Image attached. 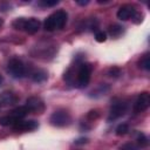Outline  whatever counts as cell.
<instances>
[{
    "label": "cell",
    "mask_w": 150,
    "mask_h": 150,
    "mask_svg": "<svg viewBox=\"0 0 150 150\" xmlns=\"http://www.w3.org/2000/svg\"><path fill=\"white\" fill-rule=\"evenodd\" d=\"M67 19H68V14L64 11H62V9L56 11L46 18V20L43 22V28L49 32H53L56 29H62L67 22Z\"/></svg>",
    "instance_id": "obj_1"
},
{
    "label": "cell",
    "mask_w": 150,
    "mask_h": 150,
    "mask_svg": "<svg viewBox=\"0 0 150 150\" xmlns=\"http://www.w3.org/2000/svg\"><path fill=\"white\" fill-rule=\"evenodd\" d=\"M75 67V66H74ZM93 66L87 62H81L75 67V87L84 88L90 81Z\"/></svg>",
    "instance_id": "obj_2"
},
{
    "label": "cell",
    "mask_w": 150,
    "mask_h": 150,
    "mask_svg": "<svg viewBox=\"0 0 150 150\" xmlns=\"http://www.w3.org/2000/svg\"><path fill=\"white\" fill-rule=\"evenodd\" d=\"M40 21L35 18H18L12 22L13 28L16 30H25L28 34H34L40 29Z\"/></svg>",
    "instance_id": "obj_3"
},
{
    "label": "cell",
    "mask_w": 150,
    "mask_h": 150,
    "mask_svg": "<svg viewBox=\"0 0 150 150\" xmlns=\"http://www.w3.org/2000/svg\"><path fill=\"white\" fill-rule=\"evenodd\" d=\"M70 121H71V117H70L69 112L64 109L55 110L49 117L50 124L54 125V127H60V128L70 124Z\"/></svg>",
    "instance_id": "obj_4"
},
{
    "label": "cell",
    "mask_w": 150,
    "mask_h": 150,
    "mask_svg": "<svg viewBox=\"0 0 150 150\" xmlns=\"http://www.w3.org/2000/svg\"><path fill=\"white\" fill-rule=\"evenodd\" d=\"M7 71L14 79H21L26 75V67L21 60L12 59L7 64Z\"/></svg>",
    "instance_id": "obj_5"
},
{
    "label": "cell",
    "mask_w": 150,
    "mask_h": 150,
    "mask_svg": "<svg viewBox=\"0 0 150 150\" xmlns=\"http://www.w3.org/2000/svg\"><path fill=\"white\" fill-rule=\"evenodd\" d=\"M25 107L28 109L29 112H33V114H41V112H43V110H45V103H43V101H42L40 97H38V96L28 97L27 101H26Z\"/></svg>",
    "instance_id": "obj_6"
},
{
    "label": "cell",
    "mask_w": 150,
    "mask_h": 150,
    "mask_svg": "<svg viewBox=\"0 0 150 150\" xmlns=\"http://www.w3.org/2000/svg\"><path fill=\"white\" fill-rule=\"evenodd\" d=\"M127 111V103H124L123 101H115L111 104L110 111H109V116H108V121H114L117 120L118 117L123 116Z\"/></svg>",
    "instance_id": "obj_7"
},
{
    "label": "cell",
    "mask_w": 150,
    "mask_h": 150,
    "mask_svg": "<svg viewBox=\"0 0 150 150\" xmlns=\"http://www.w3.org/2000/svg\"><path fill=\"white\" fill-rule=\"evenodd\" d=\"M150 105V95L149 93H141L135 103H134V111L135 112H142L144 110H146Z\"/></svg>",
    "instance_id": "obj_8"
},
{
    "label": "cell",
    "mask_w": 150,
    "mask_h": 150,
    "mask_svg": "<svg viewBox=\"0 0 150 150\" xmlns=\"http://www.w3.org/2000/svg\"><path fill=\"white\" fill-rule=\"evenodd\" d=\"M38 128H39V123L34 120H28V121L20 120L13 125V129L15 131H33Z\"/></svg>",
    "instance_id": "obj_9"
},
{
    "label": "cell",
    "mask_w": 150,
    "mask_h": 150,
    "mask_svg": "<svg viewBox=\"0 0 150 150\" xmlns=\"http://www.w3.org/2000/svg\"><path fill=\"white\" fill-rule=\"evenodd\" d=\"M18 101H19V96L13 91H4L0 94V107L1 108L14 105L15 103H18Z\"/></svg>",
    "instance_id": "obj_10"
},
{
    "label": "cell",
    "mask_w": 150,
    "mask_h": 150,
    "mask_svg": "<svg viewBox=\"0 0 150 150\" xmlns=\"http://www.w3.org/2000/svg\"><path fill=\"white\" fill-rule=\"evenodd\" d=\"M135 13H136V9H135L134 6H131V5H123L117 11V18L120 20H122V21H125V20H129L130 18H132Z\"/></svg>",
    "instance_id": "obj_11"
},
{
    "label": "cell",
    "mask_w": 150,
    "mask_h": 150,
    "mask_svg": "<svg viewBox=\"0 0 150 150\" xmlns=\"http://www.w3.org/2000/svg\"><path fill=\"white\" fill-rule=\"evenodd\" d=\"M30 76H32V80H33L34 82L41 83V82H43V81L47 80L48 73H47L46 70H43V69H35V70L30 74Z\"/></svg>",
    "instance_id": "obj_12"
},
{
    "label": "cell",
    "mask_w": 150,
    "mask_h": 150,
    "mask_svg": "<svg viewBox=\"0 0 150 150\" xmlns=\"http://www.w3.org/2000/svg\"><path fill=\"white\" fill-rule=\"evenodd\" d=\"M18 121H20L16 116H14L12 112L9 114V115H6V116H2V117H0V125H2V127H8V125H14Z\"/></svg>",
    "instance_id": "obj_13"
},
{
    "label": "cell",
    "mask_w": 150,
    "mask_h": 150,
    "mask_svg": "<svg viewBox=\"0 0 150 150\" xmlns=\"http://www.w3.org/2000/svg\"><path fill=\"white\" fill-rule=\"evenodd\" d=\"M123 28H124V27H122L121 25L114 23V25H110V26H109L108 32H109L110 36H112V38H118V36L124 32V29H123Z\"/></svg>",
    "instance_id": "obj_14"
},
{
    "label": "cell",
    "mask_w": 150,
    "mask_h": 150,
    "mask_svg": "<svg viewBox=\"0 0 150 150\" xmlns=\"http://www.w3.org/2000/svg\"><path fill=\"white\" fill-rule=\"evenodd\" d=\"M136 141H137V145H138L139 148H144V146H146L148 143H149L148 137H146L143 132H141V131H137V132H136Z\"/></svg>",
    "instance_id": "obj_15"
},
{
    "label": "cell",
    "mask_w": 150,
    "mask_h": 150,
    "mask_svg": "<svg viewBox=\"0 0 150 150\" xmlns=\"http://www.w3.org/2000/svg\"><path fill=\"white\" fill-rule=\"evenodd\" d=\"M139 64H141V67H142L143 69L150 70V57H149V54H145V55L142 57V60L139 61Z\"/></svg>",
    "instance_id": "obj_16"
},
{
    "label": "cell",
    "mask_w": 150,
    "mask_h": 150,
    "mask_svg": "<svg viewBox=\"0 0 150 150\" xmlns=\"http://www.w3.org/2000/svg\"><path fill=\"white\" fill-rule=\"evenodd\" d=\"M116 135L117 136H123V135H125L128 131H129V127H128V124H125V123H122V124H120L117 128H116Z\"/></svg>",
    "instance_id": "obj_17"
},
{
    "label": "cell",
    "mask_w": 150,
    "mask_h": 150,
    "mask_svg": "<svg viewBox=\"0 0 150 150\" xmlns=\"http://www.w3.org/2000/svg\"><path fill=\"white\" fill-rule=\"evenodd\" d=\"M95 40L97 42H104L107 40V33H104L103 30H98L95 33Z\"/></svg>",
    "instance_id": "obj_18"
},
{
    "label": "cell",
    "mask_w": 150,
    "mask_h": 150,
    "mask_svg": "<svg viewBox=\"0 0 150 150\" xmlns=\"http://www.w3.org/2000/svg\"><path fill=\"white\" fill-rule=\"evenodd\" d=\"M141 148L134 143H125L121 146V150H139Z\"/></svg>",
    "instance_id": "obj_19"
},
{
    "label": "cell",
    "mask_w": 150,
    "mask_h": 150,
    "mask_svg": "<svg viewBox=\"0 0 150 150\" xmlns=\"http://www.w3.org/2000/svg\"><path fill=\"white\" fill-rule=\"evenodd\" d=\"M59 4V1L57 0H53V1H40L39 2V5H41V6H45V7H50V6H55V5H57Z\"/></svg>",
    "instance_id": "obj_20"
},
{
    "label": "cell",
    "mask_w": 150,
    "mask_h": 150,
    "mask_svg": "<svg viewBox=\"0 0 150 150\" xmlns=\"http://www.w3.org/2000/svg\"><path fill=\"white\" fill-rule=\"evenodd\" d=\"M120 74H121V71H120V69H118V68H116V67H114V68L109 69V71H108V75H109V76H111V77H117Z\"/></svg>",
    "instance_id": "obj_21"
},
{
    "label": "cell",
    "mask_w": 150,
    "mask_h": 150,
    "mask_svg": "<svg viewBox=\"0 0 150 150\" xmlns=\"http://www.w3.org/2000/svg\"><path fill=\"white\" fill-rule=\"evenodd\" d=\"M142 18H143V16H142V14H139V13H137V12H136L131 19H134V22H135V23H139V22L142 21Z\"/></svg>",
    "instance_id": "obj_22"
},
{
    "label": "cell",
    "mask_w": 150,
    "mask_h": 150,
    "mask_svg": "<svg viewBox=\"0 0 150 150\" xmlns=\"http://www.w3.org/2000/svg\"><path fill=\"white\" fill-rule=\"evenodd\" d=\"M86 142H87V138H80V139L75 141L76 144H82V143H86Z\"/></svg>",
    "instance_id": "obj_23"
},
{
    "label": "cell",
    "mask_w": 150,
    "mask_h": 150,
    "mask_svg": "<svg viewBox=\"0 0 150 150\" xmlns=\"http://www.w3.org/2000/svg\"><path fill=\"white\" fill-rule=\"evenodd\" d=\"M76 4H77V5H81V6H84V5H88L89 1H88V0H86V1H76Z\"/></svg>",
    "instance_id": "obj_24"
},
{
    "label": "cell",
    "mask_w": 150,
    "mask_h": 150,
    "mask_svg": "<svg viewBox=\"0 0 150 150\" xmlns=\"http://www.w3.org/2000/svg\"><path fill=\"white\" fill-rule=\"evenodd\" d=\"M2 80H4V77H2V75H1V74H0V84H1V83H2Z\"/></svg>",
    "instance_id": "obj_25"
},
{
    "label": "cell",
    "mask_w": 150,
    "mask_h": 150,
    "mask_svg": "<svg viewBox=\"0 0 150 150\" xmlns=\"http://www.w3.org/2000/svg\"><path fill=\"white\" fill-rule=\"evenodd\" d=\"M2 23H4V21H2V19H0V27L2 26Z\"/></svg>",
    "instance_id": "obj_26"
}]
</instances>
